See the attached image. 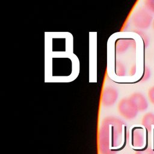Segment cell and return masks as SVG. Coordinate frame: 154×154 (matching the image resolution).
<instances>
[{"mask_svg":"<svg viewBox=\"0 0 154 154\" xmlns=\"http://www.w3.org/2000/svg\"><path fill=\"white\" fill-rule=\"evenodd\" d=\"M126 126L122 120L106 117L102 122L99 132V149L101 154H116L126 141Z\"/></svg>","mask_w":154,"mask_h":154,"instance_id":"6da1fadb","label":"cell"},{"mask_svg":"<svg viewBox=\"0 0 154 154\" xmlns=\"http://www.w3.org/2000/svg\"><path fill=\"white\" fill-rule=\"evenodd\" d=\"M153 17L147 9L140 8L134 14L132 21L134 26L140 30L146 29L152 24Z\"/></svg>","mask_w":154,"mask_h":154,"instance_id":"7a4b0ae2","label":"cell"},{"mask_svg":"<svg viewBox=\"0 0 154 154\" xmlns=\"http://www.w3.org/2000/svg\"><path fill=\"white\" fill-rule=\"evenodd\" d=\"M117 109L119 114L128 120L135 118L138 112V110L129 98L122 99L118 104Z\"/></svg>","mask_w":154,"mask_h":154,"instance_id":"3957f363","label":"cell"},{"mask_svg":"<svg viewBox=\"0 0 154 154\" xmlns=\"http://www.w3.org/2000/svg\"><path fill=\"white\" fill-rule=\"evenodd\" d=\"M131 146L134 148H141L145 143V136L143 129L135 126L132 129L131 134Z\"/></svg>","mask_w":154,"mask_h":154,"instance_id":"277c9868","label":"cell"},{"mask_svg":"<svg viewBox=\"0 0 154 154\" xmlns=\"http://www.w3.org/2000/svg\"><path fill=\"white\" fill-rule=\"evenodd\" d=\"M117 98V91L113 88L108 87L103 90L102 97V103L104 106H110L116 102Z\"/></svg>","mask_w":154,"mask_h":154,"instance_id":"5b68a950","label":"cell"},{"mask_svg":"<svg viewBox=\"0 0 154 154\" xmlns=\"http://www.w3.org/2000/svg\"><path fill=\"white\" fill-rule=\"evenodd\" d=\"M129 98L136 106L138 111H144L147 109L148 102L142 93L139 92L134 93Z\"/></svg>","mask_w":154,"mask_h":154,"instance_id":"8992f818","label":"cell"},{"mask_svg":"<svg viewBox=\"0 0 154 154\" xmlns=\"http://www.w3.org/2000/svg\"><path fill=\"white\" fill-rule=\"evenodd\" d=\"M141 125L145 128L148 133H151L152 128L154 126V114L150 112L146 113L141 119Z\"/></svg>","mask_w":154,"mask_h":154,"instance_id":"52a82bcc","label":"cell"},{"mask_svg":"<svg viewBox=\"0 0 154 154\" xmlns=\"http://www.w3.org/2000/svg\"><path fill=\"white\" fill-rule=\"evenodd\" d=\"M150 75H151V73H150V70L149 68L147 66H145L144 67V69H143V73L142 74V76H141L140 81L141 82H145L150 78Z\"/></svg>","mask_w":154,"mask_h":154,"instance_id":"ba28073f","label":"cell"},{"mask_svg":"<svg viewBox=\"0 0 154 154\" xmlns=\"http://www.w3.org/2000/svg\"><path fill=\"white\" fill-rule=\"evenodd\" d=\"M144 5L149 11L154 13V0H144Z\"/></svg>","mask_w":154,"mask_h":154,"instance_id":"9c48e42d","label":"cell"},{"mask_svg":"<svg viewBox=\"0 0 154 154\" xmlns=\"http://www.w3.org/2000/svg\"><path fill=\"white\" fill-rule=\"evenodd\" d=\"M135 154H154V151L150 147H147L143 150H137Z\"/></svg>","mask_w":154,"mask_h":154,"instance_id":"30bf717a","label":"cell"},{"mask_svg":"<svg viewBox=\"0 0 154 154\" xmlns=\"http://www.w3.org/2000/svg\"><path fill=\"white\" fill-rule=\"evenodd\" d=\"M137 32L143 38L144 46H145V47L147 46L148 45H149V38H148L147 35H146L143 31H142L141 30L138 31H137Z\"/></svg>","mask_w":154,"mask_h":154,"instance_id":"8fae6325","label":"cell"},{"mask_svg":"<svg viewBox=\"0 0 154 154\" xmlns=\"http://www.w3.org/2000/svg\"><path fill=\"white\" fill-rule=\"evenodd\" d=\"M148 97L151 103L154 105V86L151 87L148 90Z\"/></svg>","mask_w":154,"mask_h":154,"instance_id":"7c38bea8","label":"cell"},{"mask_svg":"<svg viewBox=\"0 0 154 154\" xmlns=\"http://www.w3.org/2000/svg\"><path fill=\"white\" fill-rule=\"evenodd\" d=\"M135 73H136V65L134 64L131 67L129 70V75L130 76H133L135 74Z\"/></svg>","mask_w":154,"mask_h":154,"instance_id":"4fadbf2b","label":"cell"},{"mask_svg":"<svg viewBox=\"0 0 154 154\" xmlns=\"http://www.w3.org/2000/svg\"><path fill=\"white\" fill-rule=\"evenodd\" d=\"M152 25L153 29V31H154V19L153 20V22H152Z\"/></svg>","mask_w":154,"mask_h":154,"instance_id":"5bb4252c","label":"cell"},{"mask_svg":"<svg viewBox=\"0 0 154 154\" xmlns=\"http://www.w3.org/2000/svg\"><path fill=\"white\" fill-rule=\"evenodd\" d=\"M153 146H154V140H153ZM154 148V147H153ZM153 151H154V150H153Z\"/></svg>","mask_w":154,"mask_h":154,"instance_id":"9a60e30c","label":"cell"}]
</instances>
